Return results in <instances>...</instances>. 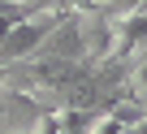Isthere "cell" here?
I'll return each mask as SVG.
<instances>
[{"label":"cell","mask_w":147,"mask_h":134,"mask_svg":"<svg viewBox=\"0 0 147 134\" xmlns=\"http://www.w3.org/2000/svg\"><path fill=\"white\" fill-rule=\"evenodd\" d=\"M30 61H82V35H78V13H65L39 43Z\"/></svg>","instance_id":"obj_1"},{"label":"cell","mask_w":147,"mask_h":134,"mask_svg":"<svg viewBox=\"0 0 147 134\" xmlns=\"http://www.w3.org/2000/svg\"><path fill=\"white\" fill-rule=\"evenodd\" d=\"M87 134H125V125H121L113 112H91V121H87Z\"/></svg>","instance_id":"obj_2"},{"label":"cell","mask_w":147,"mask_h":134,"mask_svg":"<svg viewBox=\"0 0 147 134\" xmlns=\"http://www.w3.org/2000/svg\"><path fill=\"white\" fill-rule=\"evenodd\" d=\"M125 134H147V117H143V121H134V125H125Z\"/></svg>","instance_id":"obj_3"}]
</instances>
